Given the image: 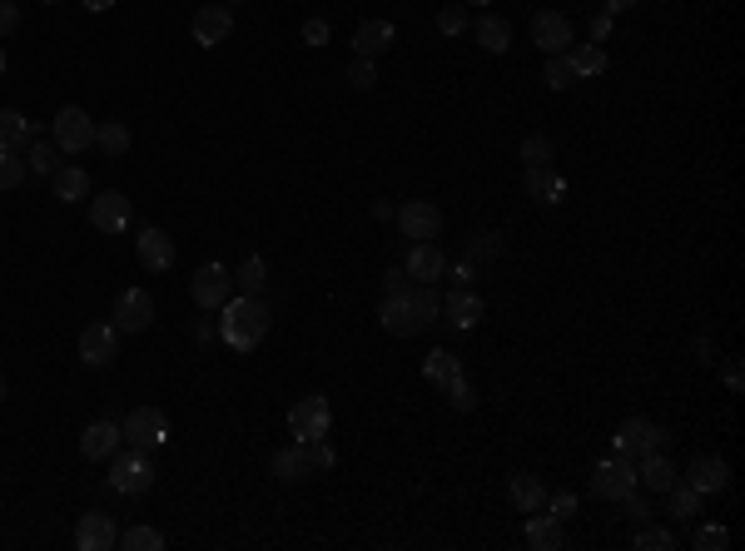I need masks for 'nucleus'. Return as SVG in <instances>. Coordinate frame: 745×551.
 Here are the masks:
<instances>
[{"label":"nucleus","instance_id":"f257e3e1","mask_svg":"<svg viewBox=\"0 0 745 551\" xmlns=\"http://www.w3.org/2000/svg\"><path fill=\"white\" fill-rule=\"evenodd\" d=\"M269 328H274V318H269V303H264V298L239 293V298H229V303L219 308V338H224L234 353H254V348L269 338Z\"/></svg>","mask_w":745,"mask_h":551},{"label":"nucleus","instance_id":"f03ea898","mask_svg":"<svg viewBox=\"0 0 745 551\" xmlns=\"http://www.w3.org/2000/svg\"><path fill=\"white\" fill-rule=\"evenodd\" d=\"M611 447H616V457L641 462L646 452H661V447H666V427L651 422V417H626V422L611 432Z\"/></svg>","mask_w":745,"mask_h":551},{"label":"nucleus","instance_id":"7ed1b4c3","mask_svg":"<svg viewBox=\"0 0 745 551\" xmlns=\"http://www.w3.org/2000/svg\"><path fill=\"white\" fill-rule=\"evenodd\" d=\"M110 487H115L120 497L149 492V487H154V462H149V452H140V447L115 452V457H110Z\"/></svg>","mask_w":745,"mask_h":551},{"label":"nucleus","instance_id":"20e7f679","mask_svg":"<svg viewBox=\"0 0 745 551\" xmlns=\"http://www.w3.org/2000/svg\"><path fill=\"white\" fill-rule=\"evenodd\" d=\"M636 487H641V477H636V462H631V457H606V462H596V472H592L596 497H606V502H626Z\"/></svg>","mask_w":745,"mask_h":551},{"label":"nucleus","instance_id":"39448f33","mask_svg":"<svg viewBox=\"0 0 745 551\" xmlns=\"http://www.w3.org/2000/svg\"><path fill=\"white\" fill-rule=\"evenodd\" d=\"M328 427H333V408H328V398H298L294 408H289V432H294V442H313V437H328Z\"/></svg>","mask_w":745,"mask_h":551},{"label":"nucleus","instance_id":"423d86ee","mask_svg":"<svg viewBox=\"0 0 745 551\" xmlns=\"http://www.w3.org/2000/svg\"><path fill=\"white\" fill-rule=\"evenodd\" d=\"M189 298H194L199 308H224V303L234 298V274H229L224 264H204L199 274L189 278Z\"/></svg>","mask_w":745,"mask_h":551},{"label":"nucleus","instance_id":"0eeeda50","mask_svg":"<svg viewBox=\"0 0 745 551\" xmlns=\"http://www.w3.org/2000/svg\"><path fill=\"white\" fill-rule=\"evenodd\" d=\"M229 30H234V10L229 5H199L194 10V20H189V35L199 40V50H214V45H224L229 40Z\"/></svg>","mask_w":745,"mask_h":551},{"label":"nucleus","instance_id":"6e6552de","mask_svg":"<svg viewBox=\"0 0 745 551\" xmlns=\"http://www.w3.org/2000/svg\"><path fill=\"white\" fill-rule=\"evenodd\" d=\"M125 437H130V447H140V452H159L164 442H169V422L159 408H135V413L125 417V427H120Z\"/></svg>","mask_w":745,"mask_h":551},{"label":"nucleus","instance_id":"1a4fd4ad","mask_svg":"<svg viewBox=\"0 0 745 551\" xmlns=\"http://www.w3.org/2000/svg\"><path fill=\"white\" fill-rule=\"evenodd\" d=\"M130 219H135V204H130L120 189H110V194H95V199H90V224H95L100 234H125V229H130Z\"/></svg>","mask_w":745,"mask_h":551},{"label":"nucleus","instance_id":"9d476101","mask_svg":"<svg viewBox=\"0 0 745 551\" xmlns=\"http://www.w3.org/2000/svg\"><path fill=\"white\" fill-rule=\"evenodd\" d=\"M115 358H120V328H115V323H90V328H80V363L105 368V363H115Z\"/></svg>","mask_w":745,"mask_h":551},{"label":"nucleus","instance_id":"9b49d317","mask_svg":"<svg viewBox=\"0 0 745 551\" xmlns=\"http://www.w3.org/2000/svg\"><path fill=\"white\" fill-rule=\"evenodd\" d=\"M55 144H60L65 154L90 149V144H95V120H90L80 105H65V110L55 115Z\"/></svg>","mask_w":745,"mask_h":551},{"label":"nucleus","instance_id":"f8f14e48","mask_svg":"<svg viewBox=\"0 0 745 551\" xmlns=\"http://www.w3.org/2000/svg\"><path fill=\"white\" fill-rule=\"evenodd\" d=\"M398 229H403V239L423 244V239H438L443 214H438V204H428V199H408V204L398 209Z\"/></svg>","mask_w":745,"mask_h":551},{"label":"nucleus","instance_id":"ddd939ff","mask_svg":"<svg viewBox=\"0 0 745 551\" xmlns=\"http://www.w3.org/2000/svg\"><path fill=\"white\" fill-rule=\"evenodd\" d=\"M149 323H154V298H149L145 288H125L115 298V328L120 333H145Z\"/></svg>","mask_w":745,"mask_h":551},{"label":"nucleus","instance_id":"4468645a","mask_svg":"<svg viewBox=\"0 0 745 551\" xmlns=\"http://www.w3.org/2000/svg\"><path fill=\"white\" fill-rule=\"evenodd\" d=\"M378 323H383V333H393V338H413V333H423V323H418V313H413V298H408V288L383 298V308H378Z\"/></svg>","mask_w":745,"mask_h":551},{"label":"nucleus","instance_id":"2eb2a0df","mask_svg":"<svg viewBox=\"0 0 745 551\" xmlns=\"http://www.w3.org/2000/svg\"><path fill=\"white\" fill-rule=\"evenodd\" d=\"M75 547L80 551L120 547V527H115V517H105V512H85V517L75 522Z\"/></svg>","mask_w":745,"mask_h":551},{"label":"nucleus","instance_id":"dca6fc26","mask_svg":"<svg viewBox=\"0 0 745 551\" xmlns=\"http://www.w3.org/2000/svg\"><path fill=\"white\" fill-rule=\"evenodd\" d=\"M532 40H537L547 55H567V50H572V20L557 15V10H542V15L532 20Z\"/></svg>","mask_w":745,"mask_h":551},{"label":"nucleus","instance_id":"f3484780","mask_svg":"<svg viewBox=\"0 0 745 551\" xmlns=\"http://www.w3.org/2000/svg\"><path fill=\"white\" fill-rule=\"evenodd\" d=\"M403 274L413 278V283H438V278L447 274V254L438 249V239H423V244H413V254H408Z\"/></svg>","mask_w":745,"mask_h":551},{"label":"nucleus","instance_id":"a211bd4d","mask_svg":"<svg viewBox=\"0 0 745 551\" xmlns=\"http://www.w3.org/2000/svg\"><path fill=\"white\" fill-rule=\"evenodd\" d=\"M120 422H90L85 432H80V457H90V462H105V457H115L120 452Z\"/></svg>","mask_w":745,"mask_h":551},{"label":"nucleus","instance_id":"6ab92c4d","mask_svg":"<svg viewBox=\"0 0 745 551\" xmlns=\"http://www.w3.org/2000/svg\"><path fill=\"white\" fill-rule=\"evenodd\" d=\"M681 482H691L701 497H711V492H726V487H731V467H726L721 457H696V462L681 472Z\"/></svg>","mask_w":745,"mask_h":551},{"label":"nucleus","instance_id":"aec40b11","mask_svg":"<svg viewBox=\"0 0 745 551\" xmlns=\"http://www.w3.org/2000/svg\"><path fill=\"white\" fill-rule=\"evenodd\" d=\"M393 40H398L393 20H363V25L353 30V55H363V60H378L383 50H393Z\"/></svg>","mask_w":745,"mask_h":551},{"label":"nucleus","instance_id":"412c9836","mask_svg":"<svg viewBox=\"0 0 745 551\" xmlns=\"http://www.w3.org/2000/svg\"><path fill=\"white\" fill-rule=\"evenodd\" d=\"M135 254H140V269L164 274V269L174 264V239H169L164 229H145V234L135 239Z\"/></svg>","mask_w":745,"mask_h":551},{"label":"nucleus","instance_id":"4be33fe9","mask_svg":"<svg viewBox=\"0 0 745 551\" xmlns=\"http://www.w3.org/2000/svg\"><path fill=\"white\" fill-rule=\"evenodd\" d=\"M318 467H313V452H308V442H294V447H284V452H274V477L279 482H308Z\"/></svg>","mask_w":745,"mask_h":551},{"label":"nucleus","instance_id":"5701e85b","mask_svg":"<svg viewBox=\"0 0 745 551\" xmlns=\"http://www.w3.org/2000/svg\"><path fill=\"white\" fill-rule=\"evenodd\" d=\"M507 502H512L517 512H542V502H547L542 477H532V472H512V477H507Z\"/></svg>","mask_w":745,"mask_h":551},{"label":"nucleus","instance_id":"b1692460","mask_svg":"<svg viewBox=\"0 0 745 551\" xmlns=\"http://www.w3.org/2000/svg\"><path fill=\"white\" fill-rule=\"evenodd\" d=\"M443 318H447V328H477V318H482V298H477L472 288L447 293V298H443Z\"/></svg>","mask_w":745,"mask_h":551},{"label":"nucleus","instance_id":"393cba45","mask_svg":"<svg viewBox=\"0 0 745 551\" xmlns=\"http://www.w3.org/2000/svg\"><path fill=\"white\" fill-rule=\"evenodd\" d=\"M636 477H641V487H646V492H666L681 472H676V462H671L666 452H646V457L636 462Z\"/></svg>","mask_w":745,"mask_h":551},{"label":"nucleus","instance_id":"a878e982","mask_svg":"<svg viewBox=\"0 0 745 551\" xmlns=\"http://www.w3.org/2000/svg\"><path fill=\"white\" fill-rule=\"evenodd\" d=\"M562 194H567V179H562L552 164L527 169V199H537V204H562Z\"/></svg>","mask_w":745,"mask_h":551},{"label":"nucleus","instance_id":"bb28decb","mask_svg":"<svg viewBox=\"0 0 745 551\" xmlns=\"http://www.w3.org/2000/svg\"><path fill=\"white\" fill-rule=\"evenodd\" d=\"M50 184H55V199H65V204L90 199V174H85L80 164H60V169L50 174Z\"/></svg>","mask_w":745,"mask_h":551},{"label":"nucleus","instance_id":"cd10ccee","mask_svg":"<svg viewBox=\"0 0 745 551\" xmlns=\"http://www.w3.org/2000/svg\"><path fill=\"white\" fill-rule=\"evenodd\" d=\"M30 139H35V130L20 110H0V154H20Z\"/></svg>","mask_w":745,"mask_h":551},{"label":"nucleus","instance_id":"c85d7f7f","mask_svg":"<svg viewBox=\"0 0 745 551\" xmlns=\"http://www.w3.org/2000/svg\"><path fill=\"white\" fill-rule=\"evenodd\" d=\"M472 35H477V45H482L487 55H502V50L512 45V25H507L502 15H482Z\"/></svg>","mask_w":745,"mask_h":551},{"label":"nucleus","instance_id":"c756f323","mask_svg":"<svg viewBox=\"0 0 745 551\" xmlns=\"http://www.w3.org/2000/svg\"><path fill=\"white\" fill-rule=\"evenodd\" d=\"M562 542H567V532L557 517H527V547L532 551H557Z\"/></svg>","mask_w":745,"mask_h":551},{"label":"nucleus","instance_id":"7c9ffc66","mask_svg":"<svg viewBox=\"0 0 745 551\" xmlns=\"http://www.w3.org/2000/svg\"><path fill=\"white\" fill-rule=\"evenodd\" d=\"M423 378H428V383H438V388H447L452 378H462V358H457V353H447V348H433V353L423 358Z\"/></svg>","mask_w":745,"mask_h":551},{"label":"nucleus","instance_id":"2f4dec72","mask_svg":"<svg viewBox=\"0 0 745 551\" xmlns=\"http://www.w3.org/2000/svg\"><path fill=\"white\" fill-rule=\"evenodd\" d=\"M666 507H671V517H676V522H686V517H696V512H701V492H696L691 482H681V477H676V482L666 487Z\"/></svg>","mask_w":745,"mask_h":551},{"label":"nucleus","instance_id":"473e14b6","mask_svg":"<svg viewBox=\"0 0 745 551\" xmlns=\"http://www.w3.org/2000/svg\"><path fill=\"white\" fill-rule=\"evenodd\" d=\"M567 60H572V75H577V80H596V75L606 70V50H601V45H572Z\"/></svg>","mask_w":745,"mask_h":551},{"label":"nucleus","instance_id":"72a5a7b5","mask_svg":"<svg viewBox=\"0 0 745 551\" xmlns=\"http://www.w3.org/2000/svg\"><path fill=\"white\" fill-rule=\"evenodd\" d=\"M95 144H100L110 159H120V154L130 149V125H125V120H100V125H95Z\"/></svg>","mask_w":745,"mask_h":551},{"label":"nucleus","instance_id":"f704fd0d","mask_svg":"<svg viewBox=\"0 0 745 551\" xmlns=\"http://www.w3.org/2000/svg\"><path fill=\"white\" fill-rule=\"evenodd\" d=\"M25 164H30V174H55V169H60V144L30 139V144H25Z\"/></svg>","mask_w":745,"mask_h":551},{"label":"nucleus","instance_id":"c9c22d12","mask_svg":"<svg viewBox=\"0 0 745 551\" xmlns=\"http://www.w3.org/2000/svg\"><path fill=\"white\" fill-rule=\"evenodd\" d=\"M408 298H413V313H418L423 328L438 323V313H443V303H438V283H418V288H408Z\"/></svg>","mask_w":745,"mask_h":551},{"label":"nucleus","instance_id":"e433bc0d","mask_svg":"<svg viewBox=\"0 0 745 551\" xmlns=\"http://www.w3.org/2000/svg\"><path fill=\"white\" fill-rule=\"evenodd\" d=\"M234 283H239V293L259 298V293H264V283H269V269H264V259H259V254H254V259H244V264H239V278H234Z\"/></svg>","mask_w":745,"mask_h":551},{"label":"nucleus","instance_id":"4c0bfd02","mask_svg":"<svg viewBox=\"0 0 745 551\" xmlns=\"http://www.w3.org/2000/svg\"><path fill=\"white\" fill-rule=\"evenodd\" d=\"M522 159H527V169H542V164L557 159V149H552V139L547 135H527L522 139Z\"/></svg>","mask_w":745,"mask_h":551},{"label":"nucleus","instance_id":"58836bf2","mask_svg":"<svg viewBox=\"0 0 745 551\" xmlns=\"http://www.w3.org/2000/svg\"><path fill=\"white\" fill-rule=\"evenodd\" d=\"M671 547H676V532H661V527L636 522V551H671Z\"/></svg>","mask_w":745,"mask_h":551},{"label":"nucleus","instance_id":"ea45409f","mask_svg":"<svg viewBox=\"0 0 745 551\" xmlns=\"http://www.w3.org/2000/svg\"><path fill=\"white\" fill-rule=\"evenodd\" d=\"M542 80H547L552 90H567V85H577V75H572V60H567V55H547V70H542Z\"/></svg>","mask_w":745,"mask_h":551},{"label":"nucleus","instance_id":"a19ab883","mask_svg":"<svg viewBox=\"0 0 745 551\" xmlns=\"http://www.w3.org/2000/svg\"><path fill=\"white\" fill-rule=\"evenodd\" d=\"M30 179V164L20 154H0V189H20Z\"/></svg>","mask_w":745,"mask_h":551},{"label":"nucleus","instance_id":"79ce46f5","mask_svg":"<svg viewBox=\"0 0 745 551\" xmlns=\"http://www.w3.org/2000/svg\"><path fill=\"white\" fill-rule=\"evenodd\" d=\"M120 547L125 551H159L164 537H159L154 527H130V532H120Z\"/></svg>","mask_w":745,"mask_h":551},{"label":"nucleus","instance_id":"37998d69","mask_svg":"<svg viewBox=\"0 0 745 551\" xmlns=\"http://www.w3.org/2000/svg\"><path fill=\"white\" fill-rule=\"evenodd\" d=\"M353 90H373L378 85V65L373 60H363V55H353V65H348V75H343Z\"/></svg>","mask_w":745,"mask_h":551},{"label":"nucleus","instance_id":"c03bdc74","mask_svg":"<svg viewBox=\"0 0 745 551\" xmlns=\"http://www.w3.org/2000/svg\"><path fill=\"white\" fill-rule=\"evenodd\" d=\"M447 403H452V408H457V413H472V408H477V388H472V383H467V373H462V378H452V383H447Z\"/></svg>","mask_w":745,"mask_h":551},{"label":"nucleus","instance_id":"a18cd8bd","mask_svg":"<svg viewBox=\"0 0 745 551\" xmlns=\"http://www.w3.org/2000/svg\"><path fill=\"white\" fill-rule=\"evenodd\" d=\"M438 30H443V35H462V30H467V5H462V0L438 10Z\"/></svg>","mask_w":745,"mask_h":551},{"label":"nucleus","instance_id":"49530a36","mask_svg":"<svg viewBox=\"0 0 745 551\" xmlns=\"http://www.w3.org/2000/svg\"><path fill=\"white\" fill-rule=\"evenodd\" d=\"M691 547L696 551H726L731 547V532H726V527H701V532L691 537Z\"/></svg>","mask_w":745,"mask_h":551},{"label":"nucleus","instance_id":"de8ad7c7","mask_svg":"<svg viewBox=\"0 0 745 551\" xmlns=\"http://www.w3.org/2000/svg\"><path fill=\"white\" fill-rule=\"evenodd\" d=\"M497 254H502V239L497 234H477L472 249H467V259H497Z\"/></svg>","mask_w":745,"mask_h":551},{"label":"nucleus","instance_id":"09e8293b","mask_svg":"<svg viewBox=\"0 0 745 551\" xmlns=\"http://www.w3.org/2000/svg\"><path fill=\"white\" fill-rule=\"evenodd\" d=\"M542 507H547V512H552V517H557V522H567V517H572V512H577V497H572V492H557V497H547V502H542Z\"/></svg>","mask_w":745,"mask_h":551},{"label":"nucleus","instance_id":"8fccbe9b","mask_svg":"<svg viewBox=\"0 0 745 551\" xmlns=\"http://www.w3.org/2000/svg\"><path fill=\"white\" fill-rule=\"evenodd\" d=\"M303 45L323 50L328 45V20H303Z\"/></svg>","mask_w":745,"mask_h":551},{"label":"nucleus","instance_id":"3c124183","mask_svg":"<svg viewBox=\"0 0 745 551\" xmlns=\"http://www.w3.org/2000/svg\"><path fill=\"white\" fill-rule=\"evenodd\" d=\"M15 30H20V5L15 0H0V40L15 35Z\"/></svg>","mask_w":745,"mask_h":551},{"label":"nucleus","instance_id":"603ef678","mask_svg":"<svg viewBox=\"0 0 745 551\" xmlns=\"http://www.w3.org/2000/svg\"><path fill=\"white\" fill-rule=\"evenodd\" d=\"M626 517H631V522H651V502H646L641 492H631V497H626Z\"/></svg>","mask_w":745,"mask_h":551},{"label":"nucleus","instance_id":"864d4df0","mask_svg":"<svg viewBox=\"0 0 745 551\" xmlns=\"http://www.w3.org/2000/svg\"><path fill=\"white\" fill-rule=\"evenodd\" d=\"M383 288H388V293H403V288H408V274H403V269H388V274H383Z\"/></svg>","mask_w":745,"mask_h":551},{"label":"nucleus","instance_id":"5fc2aeb1","mask_svg":"<svg viewBox=\"0 0 745 551\" xmlns=\"http://www.w3.org/2000/svg\"><path fill=\"white\" fill-rule=\"evenodd\" d=\"M611 35V15L601 10V15H592V40H606Z\"/></svg>","mask_w":745,"mask_h":551},{"label":"nucleus","instance_id":"6e6d98bb","mask_svg":"<svg viewBox=\"0 0 745 551\" xmlns=\"http://www.w3.org/2000/svg\"><path fill=\"white\" fill-rule=\"evenodd\" d=\"M726 388L741 393V363H736V358H731V368H726Z\"/></svg>","mask_w":745,"mask_h":551},{"label":"nucleus","instance_id":"4d7b16f0","mask_svg":"<svg viewBox=\"0 0 745 551\" xmlns=\"http://www.w3.org/2000/svg\"><path fill=\"white\" fill-rule=\"evenodd\" d=\"M452 283L467 288V283H472V264H457V269H452Z\"/></svg>","mask_w":745,"mask_h":551},{"label":"nucleus","instance_id":"13d9d810","mask_svg":"<svg viewBox=\"0 0 745 551\" xmlns=\"http://www.w3.org/2000/svg\"><path fill=\"white\" fill-rule=\"evenodd\" d=\"M189 333H194V338H199V343H204V338H214V328H209V323H199V318H194V323H189Z\"/></svg>","mask_w":745,"mask_h":551},{"label":"nucleus","instance_id":"bf43d9fd","mask_svg":"<svg viewBox=\"0 0 745 551\" xmlns=\"http://www.w3.org/2000/svg\"><path fill=\"white\" fill-rule=\"evenodd\" d=\"M621 10H636V0H606V15H621Z\"/></svg>","mask_w":745,"mask_h":551},{"label":"nucleus","instance_id":"052dcab7","mask_svg":"<svg viewBox=\"0 0 745 551\" xmlns=\"http://www.w3.org/2000/svg\"><path fill=\"white\" fill-rule=\"evenodd\" d=\"M80 5H85V10H95V15H100V10H110V5H115V0H80Z\"/></svg>","mask_w":745,"mask_h":551},{"label":"nucleus","instance_id":"680f3d73","mask_svg":"<svg viewBox=\"0 0 745 551\" xmlns=\"http://www.w3.org/2000/svg\"><path fill=\"white\" fill-rule=\"evenodd\" d=\"M5 393H10V388H5V373H0V403H5Z\"/></svg>","mask_w":745,"mask_h":551},{"label":"nucleus","instance_id":"e2e57ef3","mask_svg":"<svg viewBox=\"0 0 745 551\" xmlns=\"http://www.w3.org/2000/svg\"><path fill=\"white\" fill-rule=\"evenodd\" d=\"M462 5H492V0H462Z\"/></svg>","mask_w":745,"mask_h":551},{"label":"nucleus","instance_id":"0e129e2a","mask_svg":"<svg viewBox=\"0 0 745 551\" xmlns=\"http://www.w3.org/2000/svg\"><path fill=\"white\" fill-rule=\"evenodd\" d=\"M219 5H229V10H234V5H239V0H219Z\"/></svg>","mask_w":745,"mask_h":551},{"label":"nucleus","instance_id":"69168bd1","mask_svg":"<svg viewBox=\"0 0 745 551\" xmlns=\"http://www.w3.org/2000/svg\"><path fill=\"white\" fill-rule=\"evenodd\" d=\"M0 75H5V50H0Z\"/></svg>","mask_w":745,"mask_h":551},{"label":"nucleus","instance_id":"338daca9","mask_svg":"<svg viewBox=\"0 0 745 551\" xmlns=\"http://www.w3.org/2000/svg\"><path fill=\"white\" fill-rule=\"evenodd\" d=\"M40 5H60V0H40Z\"/></svg>","mask_w":745,"mask_h":551}]
</instances>
